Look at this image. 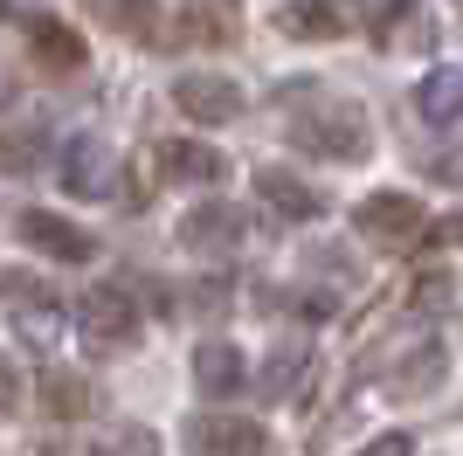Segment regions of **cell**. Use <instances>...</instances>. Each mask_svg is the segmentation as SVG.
Segmentation results:
<instances>
[{
  "instance_id": "6da1fadb",
  "label": "cell",
  "mask_w": 463,
  "mask_h": 456,
  "mask_svg": "<svg viewBox=\"0 0 463 456\" xmlns=\"http://www.w3.org/2000/svg\"><path fill=\"white\" fill-rule=\"evenodd\" d=\"M284 138L290 152L305 159H332V166H360L373 152V125L353 97H332L318 83H298L290 90V118H284Z\"/></svg>"
},
{
  "instance_id": "7a4b0ae2",
  "label": "cell",
  "mask_w": 463,
  "mask_h": 456,
  "mask_svg": "<svg viewBox=\"0 0 463 456\" xmlns=\"http://www.w3.org/2000/svg\"><path fill=\"white\" fill-rule=\"evenodd\" d=\"M77 332H83V346H90L97 360L132 353L138 332H146V318H138V298H132L125 284H97V290H83V304H77Z\"/></svg>"
},
{
  "instance_id": "3957f363",
  "label": "cell",
  "mask_w": 463,
  "mask_h": 456,
  "mask_svg": "<svg viewBox=\"0 0 463 456\" xmlns=\"http://www.w3.org/2000/svg\"><path fill=\"white\" fill-rule=\"evenodd\" d=\"M187 456H270V429L256 415H229V408H201L180 422Z\"/></svg>"
},
{
  "instance_id": "277c9868",
  "label": "cell",
  "mask_w": 463,
  "mask_h": 456,
  "mask_svg": "<svg viewBox=\"0 0 463 456\" xmlns=\"http://www.w3.org/2000/svg\"><path fill=\"white\" fill-rule=\"evenodd\" d=\"M422 201H415V194H367V201H360V208H353V228H360V242L367 249H408L415 242V235H422Z\"/></svg>"
},
{
  "instance_id": "5b68a950",
  "label": "cell",
  "mask_w": 463,
  "mask_h": 456,
  "mask_svg": "<svg viewBox=\"0 0 463 456\" xmlns=\"http://www.w3.org/2000/svg\"><path fill=\"white\" fill-rule=\"evenodd\" d=\"M56 180H62V194H70V201H104V194L118 187V159H111V146H104L97 132L62 138V152H56Z\"/></svg>"
},
{
  "instance_id": "8992f818",
  "label": "cell",
  "mask_w": 463,
  "mask_h": 456,
  "mask_svg": "<svg viewBox=\"0 0 463 456\" xmlns=\"http://www.w3.org/2000/svg\"><path fill=\"white\" fill-rule=\"evenodd\" d=\"M250 242V214L235 208V201H201L194 214H180V249L187 256H235V249Z\"/></svg>"
},
{
  "instance_id": "52a82bcc",
  "label": "cell",
  "mask_w": 463,
  "mask_h": 456,
  "mask_svg": "<svg viewBox=\"0 0 463 456\" xmlns=\"http://www.w3.org/2000/svg\"><path fill=\"white\" fill-rule=\"evenodd\" d=\"M174 111L194 118V125H235L242 118V83L214 70H187L174 76Z\"/></svg>"
},
{
  "instance_id": "ba28073f",
  "label": "cell",
  "mask_w": 463,
  "mask_h": 456,
  "mask_svg": "<svg viewBox=\"0 0 463 456\" xmlns=\"http://www.w3.org/2000/svg\"><path fill=\"white\" fill-rule=\"evenodd\" d=\"M367 21V0H284L277 7V28L290 42H339Z\"/></svg>"
},
{
  "instance_id": "9c48e42d",
  "label": "cell",
  "mask_w": 463,
  "mask_h": 456,
  "mask_svg": "<svg viewBox=\"0 0 463 456\" xmlns=\"http://www.w3.org/2000/svg\"><path fill=\"white\" fill-rule=\"evenodd\" d=\"M14 235L35 249V256H49V263H90V256H97L90 228L62 222V214H49V208H21L14 214Z\"/></svg>"
},
{
  "instance_id": "30bf717a",
  "label": "cell",
  "mask_w": 463,
  "mask_h": 456,
  "mask_svg": "<svg viewBox=\"0 0 463 456\" xmlns=\"http://www.w3.org/2000/svg\"><path fill=\"white\" fill-rule=\"evenodd\" d=\"M42 159H49V118L28 104H0V173L21 180V173H42Z\"/></svg>"
},
{
  "instance_id": "8fae6325",
  "label": "cell",
  "mask_w": 463,
  "mask_h": 456,
  "mask_svg": "<svg viewBox=\"0 0 463 456\" xmlns=\"http://www.w3.org/2000/svg\"><path fill=\"white\" fill-rule=\"evenodd\" d=\"M194 387L208 401H235L250 387V360H242V346L235 339H201L194 346Z\"/></svg>"
},
{
  "instance_id": "7c38bea8",
  "label": "cell",
  "mask_w": 463,
  "mask_h": 456,
  "mask_svg": "<svg viewBox=\"0 0 463 456\" xmlns=\"http://www.w3.org/2000/svg\"><path fill=\"white\" fill-rule=\"evenodd\" d=\"M256 201L270 214H284V222H318L326 214V194L311 180H298L290 166H256Z\"/></svg>"
},
{
  "instance_id": "4fadbf2b",
  "label": "cell",
  "mask_w": 463,
  "mask_h": 456,
  "mask_svg": "<svg viewBox=\"0 0 463 456\" xmlns=\"http://www.w3.org/2000/svg\"><path fill=\"white\" fill-rule=\"evenodd\" d=\"M222 173H229V159L208 138H166L159 146V180H174V187H214Z\"/></svg>"
},
{
  "instance_id": "5bb4252c",
  "label": "cell",
  "mask_w": 463,
  "mask_h": 456,
  "mask_svg": "<svg viewBox=\"0 0 463 456\" xmlns=\"http://www.w3.org/2000/svg\"><path fill=\"white\" fill-rule=\"evenodd\" d=\"M443 374H449V353H443L436 339H422L415 353H402V360L387 366L381 387H387L394 401H422V394H436V387H443Z\"/></svg>"
},
{
  "instance_id": "9a60e30c",
  "label": "cell",
  "mask_w": 463,
  "mask_h": 456,
  "mask_svg": "<svg viewBox=\"0 0 463 456\" xmlns=\"http://www.w3.org/2000/svg\"><path fill=\"white\" fill-rule=\"evenodd\" d=\"M28 49H35V70H49V76H77L83 70V35L70 21H56V14L28 21Z\"/></svg>"
},
{
  "instance_id": "2e32d148",
  "label": "cell",
  "mask_w": 463,
  "mask_h": 456,
  "mask_svg": "<svg viewBox=\"0 0 463 456\" xmlns=\"http://www.w3.org/2000/svg\"><path fill=\"white\" fill-rule=\"evenodd\" d=\"M235 35H242L235 0H187L174 21V42H235Z\"/></svg>"
},
{
  "instance_id": "e0dca14e",
  "label": "cell",
  "mask_w": 463,
  "mask_h": 456,
  "mask_svg": "<svg viewBox=\"0 0 463 456\" xmlns=\"http://www.w3.org/2000/svg\"><path fill=\"white\" fill-rule=\"evenodd\" d=\"M42 415H56V422L90 415V380H83L77 366H49V374H42Z\"/></svg>"
},
{
  "instance_id": "ac0fdd59",
  "label": "cell",
  "mask_w": 463,
  "mask_h": 456,
  "mask_svg": "<svg viewBox=\"0 0 463 456\" xmlns=\"http://www.w3.org/2000/svg\"><path fill=\"white\" fill-rule=\"evenodd\" d=\"M305 366H311V346H305V339H277V346H270V366H263V387H256V394H263V401L298 394Z\"/></svg>"
},
{
  "instance_id": "d6986e66",
  "label": "cell",
  "mask_w": 463,
  "mask_h": 456,
  "mask_svg": "<svg viewBox=\"0 0 463 456\" xmlns=\"http://www.w3.org/2000/svg\"><path fill=\"white\" fill-rule=\"evenodd\" d=\"M90 14L104 21L111 35H138V42L159 35V0H90Z\"/></svg>"
},
{
  "instance_id": "ffe728a7",
  "label": "cell",
  "mask_w": 463,
  "mask_h": 456,
  "mask_svg": "<svg viewBox=\"0 0 463 456\" xmlns=\"http://www.w3.org/2000/svg\"><path fill=\"white\" fill-rule=\"evenodd\" d=\"M415 111L429 118V125H449V118H463V70H429L422 90H415Z\"/></svg>"
},
{
  "instance_id": "44dd1931",
  "label": "cell",
  "mask_w": 463,
  "mask_h": 456,
  "mask_svg": "<svg viewBox=\"0 0 463 456\" xmlns=\"http://www.w3.org/2000/svg\"><path fill=\"white\" fill-rule=\"evenodd\" d=\"M373 42H381V49H394V42H429L422 0H381V14H373Z\"/></svg>"
},
{
  "instance_id": "7402d4cb",
  "label": "cell",
  "mask_w": 463,
  "mask_h": 456,
  "mask_svg": "<svg viewBox=\"0 0 463 456\" xmlns=\"http://www.w3.org/2000/svg\"><path fill=\"white\" fill-rule=\"evenodd\" d=\"M0 304H7V311H28V318H49L56 290L42 284V277H28V270H7V263H0Z\"/></svg>"
},
{
  "instance_id": "603a6c76",
  "label": "cell",
  "mask_w": 463,
  "mask_h": 456,
  "mask_svg": "<svg viewBox=\"0 0 463 456\" xmlns=\"http://www.w3.org/2000/svg\"><path fill=\"white\" fill-rule=\"evenodd\" d=\"M305 263H311V270H326L332 284H360V263H353L346 249H311Z\"/></svg>"
},
{
  "instance_id": "cb8c5ba5",
  "label": "cell",
  "mask_w": 463,
  "mask_h": 456,
  "mask_svg": "<svg viewBox=\"0 0 463 456\" xmlns=\"http://www.w3.org/2000/svg\"><path fill=\"white\" fill-rule=\"evenodd\" d=\"M449 298H457V284H449L443 270H429L422 284H415V311H443V304H449Z\"/></svg>"
},
{
  "instance_id": "d4e9b609",
  "label": "cell",
  "mask_w": 463,
  "mask_h": 456,
  "mask_svg": "<svg viewBox=\"0 0 463 456\" xmlns=\"http://www.w3.org/2000/svg\"><path fill=\"white\" fill-rule=\"evenodd\" d=\"M7 415H21V366L0 353V422Z\"/></svg>"
},
{
  "instance_id": "484cf974",
  "label": "cell",
  "mask_w": 463,
  "mask_h": 456,
  "mask_svg": "<svg viewBox=\"0 0 463 456\" xmlns=\"http://www.w3.org/2000/svg\"><path fill=\"white\" fill-rule=\"evenodd\" d=\"M429 180H443V187H463V146L436 152V159H429Z\"/></svg>"
},
{
  "instance_id": "4316f807",
  "label": "cell",
  "mask_w": 463,
  "mask_h": 456,
  "mask_svg": "<svg viewBox=\"0 0 463 456\" xmlns=\"http://www.w3.org/2000/svg\"><path fill=\"white\" fill-rule=\"evenodd\" d=\"M118 456H159V436H153V429H118Z\"/></svg>"
},
{
  "instance_id": "83f0119b",
  "label": "cell",
  "mask_w": 463,
  "mask_h": 456,
  "mask_svg": "<svg viewBox=\"0 0 463 456\" xmlns=\"http://www.w3.org/2000/svg\"><path fill=\"white\" fill-rule=\"evenodd\" d=\"M360 456H415V436H402V429H394V436H373Z\"/></svg>"
},
{
  "instance_id": "f1b7e54d",
  "label": "cell",
  "mask_w": 463,
  "mask_h": 456,
  "mask_svg": "<svg viewBox=\"0 0 463 456\" xmlns=\"http://www.w3.org/2000/svg\"><path fill=\"white\" fill-rule=\"evenodd\" d=\"M222 298H229V284H222V277H208V284L194 290V311H201V318H214V311H222Z\"/></svg>"
},
{
  "instance_id": "f546056e",
  "label": "cell",
  "mask_w": 463,
  "mask_h": 456,
  "mask_svg": "<svg viewBox=\"0 0 463 456\" xmlns=\"http://www.w3.org/2000/svg\"><path fill=\"white\" fill-rule=\"evenodd\" d=\"M443 235H449V242L463 249V208H457V214H449V222H443Z\"/></svg>"
},
{
  "instance_id": "4dcf8cb0",
  "label": "cell",
  "mask_w": 463,
  "mask_h": 456,
  "mask_svg": "<svg viewBox=\"0 0 463 456\" xmlns=\"http://www.w3.org/2000/svg\"><path fill=\"white\" fill-rule=\"evenodd\" d=\"M90 456H118V442H97V450H90Z\"/></svg>"
},
{
  "instance_id": "1f68e13d",
  "label": "cell",
  "mask_w": 463,
  "mask_h": 456,
  "mask_svg": "<svg viewBox=\"0 0 463 456\" xmlns=\"http://www.w3.org/2000/svg\"><path fill=\"white\" fill-rule=\"evenodd\" d=\"M457 21H463V0H457Z\"/></svg>"
}]
</instances>
